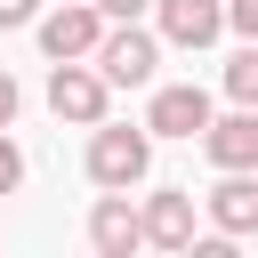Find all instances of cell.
I'll use <instances>...</instances> for the list:
<instances>
[{
    "instance_id": "obj_1",
    "label": "cell",
    "mask_w": 258,
    "mask_h": 258,
    "mask_svg": "<svg viewBox=\"0 0 258 258\" xmlns=\"http://www.w3.org/2000/svg\"><path fill=\"white\" fill-rule=\"evenodd\" d=\"M145 169H153V129H121V121L89 129V177H97L105 194L145 185Z\"/></svg>"
},
{
    "instance_id": "obj_2",
    "label": "cell",
    "mask_w": 258,
    "mask_h": 258,
    "mask_svg": "<svg viewBox=\"0 0 258 258\" xmlns=\"http://www.w3.org/2000/svg\"><path fill=\"white\" fill-rule=\"evenodd\" d=\"M105 8L97 0H56L48 16H40V48H48V64H97V48H105Z\"/></svg>"
},
{
    "instance_id": "obj_3",
    "label": "cell",
    "mask_w": 258,
    "mask_h": 258,
    "mask_svg": "<svg viewBox=\"0 0 258 258\" xmlns=\"http://www.w3.org/2000/svg\"><path fill=\"white\" fill-rule=\"evenodd\" d=\"M105 105H113V81L97 64H48V113L73 121V129H105Z\"/></svg>"
},
{
    "instance_id": "obj_4",
    "label": "cell",
    "mask_w": 258,
    "mask_h": 258,
    "mask_svg": "<svg viewBox=\"0 0 258 258\" xmlns=\"http://www.w3.org/2000/svg\"><path fill=\"white\" fill-rule=\"evenodd\" d=\"M145 129H153V137H210V129H218V113H210V89H194V81H169V89H153V105H145Z\"/></svg>"
},
{
    "instance_id": "obj_5",
    "label": "cell",
    "mask_w": 258,
    "mask_h": 258,
    "mask_svg": "<svg viewBox=\"0 0 258 258\" xmlns=\"http://www.w3.org/2000/svg\"><path fill=\"white\" fill-rule=\"evenodd\" d=\"M89 250H97V258H137V250H153V242H145V210H137L129 194H97V210H89Z\"/></svg>"
},
{
    "instance_id": "obj_6",
    "label": "cell",
    "mask_w": 258,
    "mask_h": 258,
    "mask_svg": "<svg viewBox=\"0 0 258 258\" xmlns=\"http://www.w3.org/2000/svg\"><path fill=\"white\" fill-rule=\"evenodd\" d=\"M153 64H161V40H153V32H137V24H113V32H105V48H97V73H105L113 89H145V81H153Z\"/></svg>"
},
{
    "instance_id": "obj_7",
    "label": "cell",
    "mask_w": 258,
    "mask_h": 258,
    "mask_svg": "<svg viewBox=\"0 0 258 258\" xmlns=\"http://www.w3.org/2000/svg\"><path fill=\"white\" fill-rule=\"evenodd\" d=\"M145 242L153 250H169V258H185L202 234H194V185H161V194H145Z\"/></svg>"
},
{
    "instance_id": "obj_8",
    "label": "cell",
    "mask_w": 258,
    "mask_h": 258,
    "mask_svg": "<svg viewBox=\"0 0 258 258\" xmlns=\"http://www.w3.org/2000/svg\"><path fill=\"white\" fill-rule=\"evenodd\" d=\"M153 24H161V40H177V48H210V40L226 32V0H153Z\"/></svg>"
},
{
    "instance_id": "obj_9",
    "label": "cell",
    "mask_w": 258,
    "mask_h": 258,
    "mask_svg": "<svg viewBox=\"0 0 258 258\" xmlns=\"http://www.w3.org/2000/svg\"><path fill=\"white\" fill-rule=\"evenodd\" d=\"M202 153H210V169L250 177V169H258V113H226V121L202 137Z\"/></svg>"
},
{
    "instance_id": "obj_10",
    "label": "cell",
    "mask_w": 258,
    "mask_h": 258,
    "mask_svg": "<svg viewBox=\"0 0 258 258\" xmlns=\"http://www.w3.org/2000/svg\"><path fill=\"white\" fill-rule=\"evenodd\" d=\"M210 226L218 234H258V177H218L210 185Z\"/></svg>"
},
{
    "instance_id": "obj_11",
    "label": "cell",
    "mask_w": 258,
    "mask_h": 258,
    "mask_svg": "<svg viewBox=\"0 0 258 258\" xmlns=\"http://www.w3.org/2000/svg\"><path fill=\"white\" fill-rule=\"evenodd\" d=\"M226 97H234V113H258V48L226 56Z\"/></svg>"
},
{
    "instance_id": "obj_12",
    "label": "cell",
    "mask_w": 258,
    "mask_h": 258,
    "mask_svg": "<svg viewBox=\"0 0 258 258\" xmlns=\"http://www.w3.org/2000/svg\"><path fill=\"white\" fill-rule=\"evenodd\" d=\"M16 185H24V145L0 137V194H16Z\"/></svg>"
},
{
    "instance_id": "obj_13",
    "label": "cell",
    "mask_w": 258,
    "mask_h": 258,
    "mask_svg": "<svg viewBox=\"0 0 258 258\" xmlns=\"http://www.w3.org/2000/svg\"><path fill=\"white\" fill-rule=\"evenodd\" d=\"M226 24H234L250 48H258V0H226Z\"/></svg>"
},
{
    "instance_id": "obj_14",
    "label": "cell",
    "mask_w": 258,
    "mask_h": 258,
    "mask_svg": "<svg viewBox=\"0 0 258 258\" xmlns=\"http://www.w3.org/2000/svg\"><path fill=\"white\" fill-rule=\"evenodd\" d=\"M16 24H40V0H0V32H16Z\"/></svg>"
},
{
    "instance_id": "obj_15",
    "label": "cell",
    "mask_w": 258,
    "mask_h": 258,
    "mask_svg": "<svg viewBox=\"0 0 258 258\" xmlns=\"http://www.w3.org/2000/svg\"><path fill=\"white\" fill-rule=\"evenodd\" d=\"M185 258H242V250H234V234H202V242H194Z\"/></svg>"
},
{
    "instance_id": "obj_16",
    "label": "cell",
    "mask_w": 258,
    "mask_h": 258,
    "mask_svg": "<svg viewBox=\"0 0 258 258\" xmlns=\"http://www.w3.org/2000/svg\"><path fill=\"white\" fill-rule=\"evenodd\" d=\"M16 105H24V97H16V73H0V137L16 129Z\"/></svg>"
},
{
    "instance_id": "obj_17",
    "label": "cell",
    "mask_w": 258,
    "mask_h": 258,
    "mask_svg": "<svg viewBox=\"0 0 258 258\" xmlns=\"http://www.w3.org/2000/svg\"><path fill=\"white\" fill-rule=\"evenodd\" d=\"M105 8V24H137V8H153V0H97Z\"/></svg>"
}]
</instances>
